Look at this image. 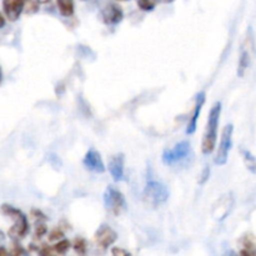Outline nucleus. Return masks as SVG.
I'll list each match as a JSON object with an SVG mask.
<instances>
[{
  "instance_id": "393cba45",
  "label": "nucleus",
  "mask_w": 256,
  "mask_h": 256,
  "mask_svg": "<svg viewBox=\"0 0 256 256\" xmlns=\"http://www.w3.org/2000/svg\"><path fill=\"white\" fill-rule=\"evenodd\" d=\"M10 254H12V255H20V254L25 255V254H26V252H25V250L22 249V248H20L19 245L15 244L14 245V249L10 250Z\"/></svg>"
},
{
  "instance_id": "7ed1b4c3",
  "label": "nucleus",
  "mask_w": 256,
  "mask_h": 256,
  "mask_svg": "<svg viewBox=\"0 0 256 256\" xmlns=\"http://www.w3.org/2000/svg\"><path fill=\"white\" fill-rule=\"evenodd\" d=\"M144 199L152 206L156 208L169 199V190L158 180H148L144 189Z\"/></svg>"
},
{
  "instance_id": "4468645a",
  "label": "nucleus",
  "mask_w": 256,
  "mask_h": 256,
  "mask_svg": "<svg viewBox=\"0 0 256 256\" xmlns=\"http://www.w3.org/2000/svg\"><path fill=\"white\" fill-rule=\"evenodd\" d=\"M252 46H248L246 42H245L244 48L242 50V54H240L239 58V66H238V76L242 78L244 76L245 72L248 70V68L252 64Z\"/></svg>"
},
{
  "instance_id": "412c9836",
  "label": "nucleus",
  "mask_w": 256,
  "mask_h": 256,
  "mask_svg": "<svg viewBox=\"0 0 256 256\" xmlns=\"http://www.w3.org/2000/svg\"><path fill=\"white\" fill-rule=\"evenodd\" d=\"M38 9H39V6H38L36 2H34V0H25V12L32 14V12H38Z\"/></svg>"
},
{
  "instance_id": "f8f14e48",
  "label": "nucleus",
  "mask_w": 256,
  "mask_h": 256,
  "mask_svg": "<svg viewBox=\"0 0 256 256\" xmlns=\"http://www.w3.org/2000/svg\"><path fill=\"white\" fill-rule=\"evenodd\" d=\"M102 20L106 25H118L124 19V12L120 6L116 4H109L105 6L102 12Z\"/></svg>"
},
{
  "instance_id": "c85d7f7f",
  "label": "nucleus",
  "mask_w": 256,
  "mask_h": 256,
  "mask_svg": "<svg viewBox=\"0 0 256 256\" xmlns=\"http://www.w3.org/2000/svg\"><path fill=\"white\" fill-rule=\"evenodd\" d=\"M50 0H39V2H42V4H45V2H49Z\"/></svg>"
},
{
  "instance_id": "2eb2a0df",
  "label": "nucleus",
  "mask_w": 256,
  "mask_h": 256,
  "mask_svg": "<svg viewBox=\"0 0 256 256\" xmlns=\"http://www.w3.org/2000/svg\"><path fill=\"white\" fill-rule=\"evenodd\" d=\"M56 5L60 14H62V16L70 18L74 15V12H75L74 0H56Z\"/></svg>"
},
{
  "instance_id": "423d86ee",
  "label": "nucleus",
  "mask_w": 256,
  "mask_h": 256,
  "mask_svg": "<svg viewBox=\"0 0 256 256\" xmlns=\"http://www.w3.org/2000/svg\"><path fill=\"white\" fill-rule=\"evenodd\" d=\"M190 144L189 142L184 140L175 145L172 149H165L162 152V162L166 165H174L179 162L184 160L190 154Z\"/></svg>"
},
{
  "instance_id": "7c9ffc66",
  "label": "nucleus",
  "mask_w": 256,
  "mask_h": 256,
  "mask_svg": "<svg viewBox=\"0 0 256 256\" xmlns=\"http://www.w3.org/2000/svg\"><path fill=\"white\" fill-rule=\"evenodd\" d=\"M119 2H124V0H119Z\"/></svg>"
},
{
  "instance_id": "cd10ccee",
  "label": "nucleus",
  "mask_w": 256,
  "mask_h": 256,
  "mask_svg": "<svg viewBox=\"0 0 256 256\" xmlns=\"http://www.w3.org/2000/svg\"><path fill=\"white\" fill-rule=\"evenodd\" d=\"M5 26V15H2V28Z\"/></svg>"
},
{
  "instance_id": "dca6fc26",
  "label": "nucleus",
  "mask_w": 256,
  "mask_h": 256,
  "mask_svg": "<svg viewBox=\"0 0 256 256\" xmlns=\"http://www.w3.org/2000/svg\"><path fill=\"white\" fill-rule=\"evenodd\" d=\"M242 156H244V162L248 169H249L252 172H254V174H256V158L252 154V152H248V150L245 149H242Z\"/></svg>"
},
{
  "instance_id": "0eeeda50",
  "label": "nucleus",
  "mask_w": 256,
  "mask_h": 256,
  "mask_svg": "<svg viewBox=\"0 0 256 256\" xmlns=\"http://www.w3.org/2000/svg\"><path fill=\"white\" fill-rule=\"evenodd\" d=\"M95 242L99 248L102 249H108V248L112 246L118 239V234L108 225H102L99 229L95 232L94 235Z\"/></svg>"
},
{
  "instance_id": "1a4fd4ad",
  "label": "nucleus",
  "mask_w": 256,
  "mask_h": 256,
  "mask_svg": "<svg viewBox=\"0 0 256 256\" xmlns=\"http://www.w3.org/2000/svg\"><path fill=\"white\" fill-rule=\"evenodd\" d=\"M25 10V0H2V12L10 22H16Z\"/></svg>"
},
{
  "instance_id": "5701e85b",
  "label": "nucleus",
  "mask_w": 256,
  "mask_h": 256,
  "mask_svg": "<svg viewBox=\"0 0 256 256\" xmlns=\"http://www.w3.org/2000/svg\"><path fill=\"white\" fill-rule=\"evenodd\" d=\"M209 178H210V168L206 166V168H204V170H202V175H200L199 184L200 185L206 184V182H208V180H209Z\"/></svg>"
},
{
  "instance_id": "a878e982",
  "label": "nucleus",
  "mask_w": 256,
  "mask_h": 256,
  "mask_svg": "<svg viewBox=\"0 0 256 256\" xmlns=\"http://www.w3.org/2000/svg\"><path fill=\"white\" fill-rule=\"evenodd\" d=\"M32 215L35 218V219H42V220H46V216L42 214L40 210H32Z\"/></svg>"
},
{
  "instance_id": "a211bd4d",
  "label": "nucleus",
  "mask_w": 256,
  "mask_h": 256,
  "mask_svg": "<svg viewBox=\"0 0 256 256\" xmlns=\"http://www.w3.org/2000/svg\"><path fill=\"white\" fill-rule=\"evenodd\" d=\"M72 249L75 250V252L79 255H84L86 252V242L82 238H76L72 242Z\"/></svg>"
},
{
  "instance_id": "bb28decb",
  "label": "nucleus",
  "mask_w": 256,
  "mask_h": 256,
  "mask_svg": "<svg viewBox=\"0 0 256 256\" xmlns=\"http://www.w3.org/2000/svg\"><path fill=\"white\" fill-rule=\"evenodd\" d=\"M52 252V249H50V248H48L46 245H42V249L39 250V254H42V255H50Z\"/></svg>"
},
{
  "instance_id": "f3484780",
  "label": "nucleus",
  "mask_w": 256,
  "mask_h": 256,
  "mask_svg": "<svg viewBox=\"0 0 256 256\" xmlns=\"http://www.w3.org/2000/svg\"><path fill=\"white\" fill-rule=\"evenodd\" d=\"M70 246H72V244H70L69 240L62 239V240H59V242H58L54 246H52V249H54L55 252L62 255V254H66V252H69Z\"/></svg>"
},
{
  "instance_id": "6e6552de",
  "label": "nucleus",
  "mask_w": 256,
  "mask_h": 256,
  "mask_svg": "<svg viewBox=\"0 0 256 256\" xmlns=\"http://www.w3.org/2000/svg\"><path fill=\"white\" fill-rule=\"evenodd\" d=\"M82 165L86 170L96 172V174H102V172H105V164L102 159V155L95 149L88 150L84 159H82Z\"/></svg>"
},
{
  "instance_id": "f257e3e1",
  "label": "nucleus",
  "mask_w": 256,
  "mask_h": 256,
  "mask_svg": "<svg viewBox=\"0 0 256 256\" xmlns=\"http://www.w3.org/2000/svg\"><path fill=\"white\" fill-rule=\"evenodd\" d=\"M220 115H222V102H216L212 108L210 109L209 118H208L206 130H205L204 138L202 142V154L209 155L214 152L218 140V129H219Z\"/></svg>"
},
{
  "instance_id": "f03ea898",
  "label": "nucleus",
  "mask_w": 256,
  "mask_h": 256,
  "mask_svg": "<svg viewBox=\"0 0 256 256\" xmlns=\"http://www.w3.org/2000/svg\"><path fill=\"white\" fill-rule=\"evenodd\" d=\"M2 214H5L6 216L12 218L14 220V225L9 230V236L14 238V239L24 238L26 232H29V222H28L26 216L19 209H15L12 205L4 204L2 206Z\"/></svg>"
},
{
  "instance_id": "b1692460",
  "label": "nucleus",
  "mask_w": 256,
  "mask_h": 256,
  "mask_svg": "<svg viewBox=\"0 0 256 256\" xmlns=\"http://www.w3.org/2000/svg\"><path fill=\"white\" fill-rule=\"evenodd\" d=\"M112 255H115V256H128V255H130V252H128V250L120 249V248H112Z\"/></svg>"
},
{
  "instance_id": "9b49d317",
  "label": "nucleus",
  "mask_w": 256,
  "mask_h": 256,
  "mask_svg": "<svg viewBox=\"0 0 256 256\" xmlns=\"http://www.w3.org/2000/svg\"><path fill=\"white\" fill-rule=\"evenodd\" d=\"M124 155L122 154H116L112 155L109 159L108 162V169H109L110 175L114 179V182H120V180L124 179Z\"/></svg>"
},
{
  "instance_id": "4be33fe9",
  "label": "nucleus",
  "mask_w": 256,
  "mask_h": 256,
  "mask_svg": "<svg viewBox=\"0 0 256 256\" xmlns=\"http://www.w3.org/2000/svg\"><path fill=\"white\" fill-rule=\"evenodd\" d=\"M48 232V228L45 226L44 224H39L36 228H35V232H34V236L36 239H42L45 234Z\"/></svg>"
},
{
  "instance_id": "aec40b11",
  "label": "nucleus",
  "mask_w": 256,
  "mask_h": 256,
  "mask_svg": "<svg viewBox=\"0 0 256 256\" xmlns=\"http://www.w3.org/2000/svg\"><path fill=\"white\" fill-rule=\"evenodd\" d=\"M64 239V232L60 229H54L50 232L49 234V240L50 242H59V240Z\"/></svg>"
},
{
  "instance_id": "c756f323",
  "label": "nucleus",
  "mask_w": 256,
  "mask_h": 256,
  "mask_svg": "<svg viewBox=\"0 0 256 256\" xmlns=\"http://www.w3.org/2000/svg\"><path fill=\"white\" fill-rule=\"evenodd\" d=\"M162 2H172L174 0H162Z\"/></svg>"
},
{
  "instance_id": "20e7f679",
  "label": "nucleus",
  "mask_w": 256,
  "mask_h": 256,
  "mask_svg": "<svg viewBox=\"0 0 256 256\" xmlns=\"http://www.w3.org/2000/svg\"><path fill=\"white\" fill-rule=\"evenodd\" d=\"M232 132H234V125L228 124L222 129V139H220L219 148H218L216 155H215V164L216 165H225L229 159V152L232 146Z\"/></svg>"
},
{
  "instance_id": "ddd939ff",
  "label": "nucleus",
  "mask_w": 256,
  "mask_h": 256,
  "mask_svg": "<svg viewBox=\"0 0 256 256\" xmlns=\"http://www.w3.org/2000/svg\"><path fill=\"white\" fill-rule=\"evenodd\" d=\"M232 195H226V196L222 198V199L218 202V204L214 205V210H212V215L216 218L218 220H224L228 216L230 212H232Z\"/></svg>"
},
{
  "instance_id": "6ab92c4d",
  "label": "nucleus",
  "mask_w": 256,
  "mask_h": 256,
  "mask_svg": "<svg viewBox=\"0 0 256 256\" xmlns=\"http://www.w3.org/2000/svg\"><path fill=\"white\" fill-rule=\"evenodd\" d=\"M138 5L142 10L145 12H150V10L154 9V2L152 0H138Z\"/></svg>"
},
{
  "instance_id": "39448f33",
  "label": "nucleus",
  "mask_w": 256,
  "mask_h": 256,
  "mask_svg": "<svg viewBox=\"0 0 256 256\" xmlns=\"http://www.w3.org/2000/svg\"><path fill=\"white\" fill-rule=\"evenodd\" d=\"M104 204L108 212L119 216L126 208V202L122 192L112 186H108L104 192Z\"/></svg>"
},
{
  "instance_id": "9d476101",
  "label": "nucleus",
  "mask_w": 256,
  "mask_h": 256,
  "mask_svg": "<svg viewBox=\"0 0 256 256\" xmlns=\"http://www.w3.org/2000/svg\"><path fill=\"white\" fill-rule=\"evenodd\" d=\"M205 100H206V95H205L204 92H199L196 96V100H195V108L194 112H192V115L190 116L189 122H188V128H186V134L192 135L196 132V126H198V120H199L200 112H202V106L205 104Z\"/></svg>"
}]
</instances>
